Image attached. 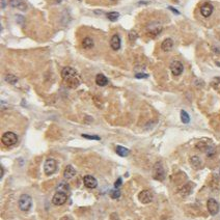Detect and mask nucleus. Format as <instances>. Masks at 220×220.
<instances>
[{
    "label": "nucleus",
    "instance_id": "1",
    "mask_svg": "<svg viewBox=\"0 0 220 220\" xmlns=\"http://www.w3.org/2000/svg\"><path fill=\"white\" fill-rule=\"evenodd\" d=\"M61 77L65 85L70 88H76L80 85L81 81L77 71L71 67H65L61 71Z\"/></svg>",
    "mask_w": 220,
    "mask_h": 220
},
{
    "label": "nucleus",
    "instance_id": "2",
    "mask_svg": "<svg viewBox=\"0 0 220 220\" xmlns=\"http://www.w3.org/2000/svg\"><path fill=\"white\" fill-rule=\"evenodd\" d=\"M18 205H19V208L21 211H23V212L29 211L31 206H32V198H31V196L28 194H22L19 198Z\"/></svg>",
    "mask_w": 220,
    "mask_h": 220
},
{
    "label": "nucleus",
    "instance_id": "3",
    "mask_svg": "<svg viewBox=\"0 0 220 220\" xmlns=\"http://www.w3.org/2000/svg\"><path fill=\"white\" fill-rule=\"evenodd\" d=\"M1 141L4 145L12 146L15 145L18 141V136L14 132H5L1 137Z\"/></svg>",
    "mask_w": 220,
    "mask_h": 220
},
{
    "label": "nucleus",
    "instance_id": "4",
    "mask_svg": "<svg viewBox=\"0 0 220 220\" xmlns=\"http://www.w3.org/2000/svg\"><path fill=\"white\" fill-rule=\"evenodd\" d=\"M57 169V162L54 160L53 158L47 159L44 163V172L46 175H51L53 174Z\"/></svg>",
    "mask_w": 220,
    "mask_h": 220
},
{
    "label": "nucleus",
    "instance_id": "5",
    "mask_svg": "<svg viewBox=\"0 0 220 220\" xmlns=\"http://www.w3.org/2000/svg\"><path fill=\"white\" fill-rule=\"evenodd\" d=\"M162 31V25L159 22H151L150 24L146 25V32L151 36H156L160 35Z\"/></svg>",
    "mask_w": 220,
    "mask_h": 220
},
{
    "label": "nucleus",
    "instance_id": "6",
    "mask_svg": "<svg viewBox=\"0 0 220 220\" xmlns=\"http://www.w3.org/2000/svg\"><path fill=\"white\" fill-rule=\"evenodd\" d=\"M68 200V194L67 192L64 191H57L52 198V204L55 206H62L64 204L67 203Z\"/></svg>",
    "mask_w": 220,
    "mask_h": 220
},
{
    "label": "nucleus",
    "instance_id": "7",
    "mask_svg": "<svg viewBox=\"0 0 220 220\" xmlns=\"http://www.w3.org/2000/svg\"><path fill=\"white\" fill-rule=\"evenodd\" d=\"M153 178L157 181H163L165 179V171L160 162H157L153 168Z\"/></svg>",
    "mask_w": 220,
    "mask_h": 220
},
{
    "label": "nucleus",
    "instance_id": "8",
    "mask_svg": "<svg viewBox=\"0 0 220 220\" xmlns=\"http://www.w3.org/2000/svg\"><path fill=\"white\" fill-rule=\"evenodd\" d=\"M153 198H154L153 193H152L150 190H143L138 194V200H139L140 203L145 204V205L152 203Z\"/></svg>",
    "mask_w": 220,
    "mask_h": 220
},
{
    "label": "nucleus",
    "instance_id": "9",
    "mask_svg": "<svg viewBox=\"0 0 220 220\" xmlns=\"http://www.w3.org/2000/svg\"><path fill=\"white\" fill-rule=\"evenodd\" d=\"M170 71H171L172 75L174 76H180L184 71V65L179 60H174L170 64Z\"/></svg>",
    "mask_w": 220,
    "mask_h": 220
},
{
    "label": "nucleus",
    "instance_id": "10",
    "mask_svg": "<svg viewBox=\"0 0 220 220\" xmlns=\"http://www.w3.org/2000/svg\"><path fill=\"white\" fill-rule=\"evenodd\" d=\"M207 208H208L209 213L214 216L216 214H218L219 212V204L214 198H210L207 201Z\"/></svg>",
    "mask_w": 220,
    "mask_h": 220
},
{
    "label": "nucleus",
    "instance_id": "11",
    "mask_svg": "<svg viewBox=\"0 0 220 220\" xmlns=\"http://www.w3.org/2000/svg\"><path fill=\"white\" fill-rule=\"evenodd\" d=\"M83 184H84L85 187L90 188V189H95L98 186V181L93 175H85L83 178Z\"/></svg>",
    "mask_w": 220,
    "mask_h": 220
},
{
    "label": "nucleus",
    "instance_id": "12",
    "mask_svg": "<svg viewBox=\"0 0 220 220\" xmlns=\"http://www.w3.org/2000/svg\"><path fill=\"white\" fill-rule=\"evenodd\" d=\"M213 9H214V7L211 3H205V4L201 5V7H200V14L203 17L208 18L212 15Z\"/></svg>",
    "mask_w": 220,
    "mask_h": 220
},
{
    "label": "nucleus",
    "instance_id": "13",
    "mask_svg": "<svg viewBox=\"0 0 220 220\" xmlns=\"http://www.w3.org/2000/svg\"><path fill=\"white\" fill-rule=\"evenodd\" d=\"M120 46H122V42H120L119 36L117 35H114L110 40V47L113 49L114 51H117L120 49Z\"/></svg>",
    "mask_w": 220,
    "mask_h": 220
},
{
    "label": "nucleus",
    "instance_id": "14",
    "mask_svg": "<svg viewBox=\"0 0 220 220\" xmlns=\"http://www.w3.org/2000/svg\"><path fill=\"white\" fill-rule=\"evenodd\" d=\"M172 47H174V41H172L171 38H165L161 44V49L164 52L170 51L172 49Z\"/></svg>",
    "mask_w": 220,
    "mask_h": 220
},
{
    "label": "nucleus",
    "instance_id": "15",
    "mask_svg": "<svg viewBox=\"0 0 220 220\" xmlns=\"http://www.w3.org/2000/svg\"><path fill=\"white\" fill-rule=\"evenodd\" d=\"M75 174H76V169L72 166V165H68V166L65 167L64 171V179H67V180L72 179V178L74 177Z\"/></svg>",
    "mask_w": 220,
    "mask_h": 220
},
{
    "label": "nucleus",
    "instance_id": "16",
    "mask_svg": "<svg viewBox=\"0 0 220 220\" xmlns=\"http://www.w3.org/2000/svg\"><path fill=\"white\" fill-rule=\"evenodd\" d=\"M96 83L99 86H106L108 84V79L105 75L103 74H98L96 76Z\"/></svg>",
    "mask_w": 220,
    "mask_h": 220
},
{
    "label": "nucleus",
    "instance_id": "17",
    "mask_svg": "<svg viewBox=\"0 0 220 220\" xmlns=\"http://www.w3.org/2000/svg\"><path fill=\"white\" fill-rule=\"evenodd\" d=\"M9 3L13 7H17V9H19L21 10H25L26 7H27L23 0H10Z\"/></svg>",
    "mask_w": 220,
    "mask_h": 220
},
{
    "label": "nucleus",
    "instance_id": "18",
    "mask_svg": "<svg viewBox=\"0 0 220 220\" xmlns=\"http://www.w3.org/2000/svg\"><path fill=\"white\" fill-rule=\"evenodd\" d=\"M115 151H116L117 155L120 157H127L130 154V151L128 150V148H126L125 146H122V145H117L116 148H115Z\"/></svg>",
    "mask_w": 220,
    "mask_h": 220
},
{
    "label": "nucleus",
    "instance_id": "19",
    "mask_svg": "<svg viewBox=\"0 0 220 220\" xmlns=\"http://www.w3.org/2000/svg\"><path fill=\"white\" fill-rule=\"evenodd\" d=\"M190 163H191V165H192L193 168H195V169H198L201 166V160L200 159V157H197V156L191 157Z\"/></svg>",
    "mask_w": 220,
    "mask_h": 220
},
{
    "label": "nucleus",
    "instance_id": "20",
    "mask_svg": "<svg viewBox=\"0 0 220 220\" xmlns=\"http://www.w3.org/2000/svg\"><path fill=\"white\" fill-rule=\"evenodd\" d=\"M82 46L84 49H90L94 47V41L93 38H85L84 40L82 41Z\"/></svg>",
    "mask_w": 220,
    "mask_h": 220
},
{
    "label": "nucleus",
    "instance_id": "21",
    "mask_svg": "<svg viewBox=\"0 0 220 220\" xmlns=\"http://www.w3.org/2000/svg\"><path fill=\"white\" fill-rule=\"evenodd\" d=\"M181 120H182L184 124H189L190 122V116L185 110H182L181 111Z\"/></svg>",
    "mask_w": 220,
    "mask_h": 220
},
{
    "label": "nucleus",
    "instance_id": "22",
    "mask_svg": "<svg viewBox=\"0 0 220 220\" xmlns=\"http://www.w3.org/2000/svg\"><path fill=\"white\" fill-rule=\"evenodd\" d=\"M5 81L10 83V84H15V83L18 81V78L13 74H7L6 76H5Z\"/></svg>",
    "mask_w": 220,
    "mask_h": 220
},
{
    "label": "nucleus",
    "instance_id": "23",
    "mask_svg": "<svg viewBox=\"0 0 220 220\" xmlns=\"http://www.w3.org/2000/svg\"><path fill=\"white\" fill-rule=\"evenodd\" d=\"M119 14L116 12H111V13H108V14H107V18H108L110 21H112V22L116 21L119 19Z\"/></svg>",
    "mask_w": 220,
    "mask_h": 220
},
{
    "label": "nucleus",
    "instance_id": "24",
    "mask_svg": "<svg viewBox=\"0 0 220 220\" xmlns=\"http://www.w3.org/2000/svg\"><path fill=\"white\" fill-rule=\"evenodd\" d=\"M110 196H111V198H113V200H116V198H119L120 196V191L117 189V188H115L114 190H111L110 191Z\"/></svg>",
    "mask_w": 220,
    "mask_h": 220
},
{
    "label": "nucleus",
    "instance_id": "25",
    "mask_svg": "<svg viewBox=\"0 0 220 220\" xmlns=\"http://www.w3.org/2000/svg\"><path fill=\"white\" fill-rule=\"evenodd\" d=\"M58 191H64V192H68L69 191V185L65 183H60L58 186Z\"/></svg>",
    "mask_w": 220,
    "mask_h": 220
},
{
    "label": "nucleus",
    "instance_id": "26",
    "mask_svg": "<svg viewBox=\"0 0 220 220\" xmlns=\"http://www.w3.org/2000/svg\"><path fill=\"white\" fill-rule=\"evenodd\" d=\"M137 33L135 32V31H131V32L129 33V38H130V41L131 42H134L136 41V38H137Z\"/></svg>",
    "mask_w": 220,
    "mask_h": 220
},
{
    "label": "nucleus",
    "instance_id": "27",
    "mask_svg": "<svg viewBox=\"0 0 220 220\" xmlns=\"http://www.w3.org/2000/svg\"><path fill=\"white\" fill-rule=\"evenodd\" d=\"M82 137L87 138V139H95V140H100V137L99 136H90V135H86V134H82Z\"/></svg>",
    "mask_w": 220,
    "mask_h": 220
},
{
    "label": "nucleus",
    "instance_id": "28",
    "mask_svg": "<svg viewBox=\"0 0 220 220\" xmlns=\"http://www.w3.org/2000/svg\"><path fill=\"white\" fill-rule=\"evenodd\" d=\"M123 184V180H122V178H119V180L116 181V182L114 183V187L115 188H119L120 187V185Z\"/></svg>",
    "mask_w": 220,
    "mask_h": 220
},
{
    "label": "nucleus",
    "instance_id": "29",
    "mask_svg": "<svg viewBox=\"0 0 220 220\" xmlns=\"http://www.w3.org/2000/svg\"><path fill=\"white\" fill-rule=\"evenodd\" d=\"M135 77H136V78H148V75H146V74H142V73H139V74H136Z\"/></svg>",
    "mask_w": 220,
    "mask_h": 220
},
{
    "label": "nucleus",
    "instance_id": "30",
    "mask_svg": "<svg viewBox=\"0 0 220 220\" xmlns=\"http://www.w3.org/2000/svg\"><path fill=\"white\" fill-rule=\"evenodd\" d=\"M2 177H3V168L0 166V179H2Z\"/></svg>",
    "mask_w": 220,
    "mask_h": 220
},
{
    "label": "nucleus",
    "instance_id": "31",
    "mask_svg": "<svg viewBox=\"0 0 220 220\" xmlns=\"http://www.w3.org/2000/svg\"><path fill=\"white\" fill-rule=\"evenodd\" d=\"M60 220H72V219H71V217H69V216H64V217H62Z\"/></svg>",
    "mask_w": 220,
    "mask_h": 220
},
{
    "label": "nucleus",
    "instance_id": "32",
    "mask_svg": "<svg viewBox=\"0 0 220 220\" xmlns=\"http://www.w3.org/2000/svg\"><path fill=\"white\" fill-rule=\"evenodd\" d=\"M2 1V7H5V0H1Z\"/></svg>",
    "mask_w": 220,
    "mask_h": 220
},
{
    "label": "nucleus",
    "instance_id": "33",
    "mask_svg": "<svg viewBox=\"0 0 220 220\" xmlns=\"http://www.w3.org/2000/svg\"><path fill=\"white\" fill-rule=\"evenodd\" d=\"M111 1H115V0H111Z\"/></svg>",
    "mask_w": 220,
    "mask_h": 220
}]
</instances>
